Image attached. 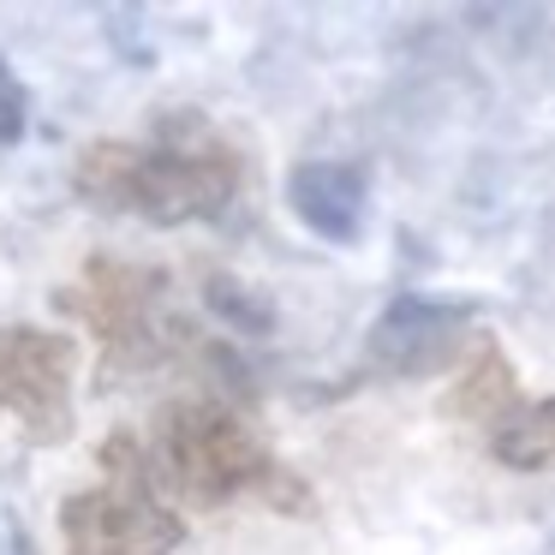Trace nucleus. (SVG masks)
I'll return each instance as SVG.
<instances>
[{"mask_svg": "<svg viewBox=\"0 0 555 555\" xmlns=\"http://www.w3.org/2000/svg\"><path fill=\"white\" fill-rule=\"evenodd\" d=\"M85 204L120 209L150 228H185L216 221L245 185V156L204 120V114H168L150 144L138 138H96L73 168Z\"/></svg>", "mask_w": 555, "mask_h": 555, "instance_id": "1", "label": "nucleus"}, {"mask_svg": "<svg viewBox=\"0 0 555 555\" xmlns=\"http://www.w3.org/2000/svg\"><path fill=\"white\" fill-rule=\"evenodd\" d=\"M144 448H150V466H156V483L168 502L228 507L240 495H257L275 514H311L305 478H293L221 395L168 400L156 412V442H144Z\"/></svg>", "mask_w": 555, "mask_h": 555, "instance_id": "2", "label": "nucleus"}, {"mask_svg": "<svg viewBox=\"0 0 555 555\" xmlns=\"http://www.w3.org/2000/svg\"><path fill=\"white\" fill-rule=\"evenodd\" d=\"M162 305H168V269L126 263V257H108V251H96L73 287L54 293V311L96 335L102 388L138 383V376L162 371V364H173L180 352L197 347V328H185L180 317H162Z\"/></svg>", "mask_w": 555, "mask_h": 555, "instance_id": "3", "label": "nucleus"}, {"mask_svg": "<svg viewBox=\"0 0 555 555\" xmlns=\"http://www.w3.org/2000/svg\"><path fill=\"white\" fill-rule=\"evenodd\" d=\"M108 478L61 502L66 555H173L185 543L180 507L162 495L150 448L132 430H114L96 448Z\"/></svg>", "mask_w": 555, "mask_h": 555, "instance_id": "4", "label": "nucleus"}, {"mask_svg": "<svg viewBox=\"0 0 555 555\" xmlns=\"http://www.w3.org/2000/svg\"><path fill=\"white\" fill-rule=\"evenodd\" d=\"M78 340L37 323H0V412H13L37 448L73 436Z\"/></svg>", "mask_w": 555, "mask_h": 555, "instance_id": "5", "label": "nucleus"}, {"mask_svg": "<svg viewBox=\"0 0 555 555\" xmlns=\"http://www.w3.org/2000/svg\"><path fill=\"white\" fill-rule=\"evenodd\" d=\"M472 328L466 299H430V293H395L388 311L371 323V364L383 376H436Z\"/></svg>", "mask_w": 555, "mask_h": 555, "instance_id": "6", "label": "nucleus"}, {"mask_svg": "<svg viewBox=\"0 0 555 555\" xmlns=\"http://www.w3.org/2000/svg\"><path fill=\"white\" fill-rule=\"evenodd\" d=\"M287 204L317 240L352 245L364 228V173L347 162H299L287 173Z\"/></svg>", "mask_w": 555, "mask_h": 555, "instance_id": "7", "label": "nucleus"}, {"mask_svg": "<svg viewBox=\"0 0 555 555\" xmlns=\"http://www.w3.org/2000/svg\"><path fill=\"white\" fill-rule=\"evenodd\" d=\"M442 412H448V418H460V424H483L490 436L519 412V376H514L507 352L495 347L490 335L472 340V352H466V364H460L454 388L442 395Z\"/></svg>", "mask_w": 555, "mask_h": 555, "instance_id": "8", "label": "nucleus"}, {"mask_svg": "<svg viewBox=\"0 0 555 555\" xmlns=\"http://www.w3.org/2000/svg\"><path fill=\"white\" fill-rule=\"evenodd\" d=\"M490 454L507 472H555V400L519 406L502 430L490 436Z\"/></svg>", "mask_w": 555, "mask_h": 555, "instance_id": "9", "label": "nucleus"}, {"mask_svg": "<svg viewBox=\"0 0 555 555\" xmlns=\"http://www.w3.org/2000/svg\"><path fill=\"white\" fill-rule=\"evenodd\" d=\"M204 305L228 328H240V335H269V328H275V305L233 275H204Z\"/></svg>", "mask_w": 555, "mask_h": 555, "instance_id": "10", "label": "nucleus"}, {"mask_svg": "<svg viewBox=\"0 0 555 555\" xmlns=\"http://www.w3.org/2000/svg\"><path fill=\"white\" fill-rule=\"evenodd\" d=\"M25 126H30V96H25L13 66L0 61V150H13L25 138Z\"/></svg>", "mask_w": 555, "mask_h": 555, "instance_id": "11", "label": "nucleus"}, {"mask_svg": "<svg viewBox=\"0 0 555 555\" xmlns=\"http://www.w3.org/2000/svg\"><path fill=\"white\" fill-rule=\"evenodd\" d=\"M0 555H37L25 531H0Z\"/></svg>", "mask_w": 555, "mask_h": 555, "instance_id": "12", "label": "nucleus"}]
</instances>
